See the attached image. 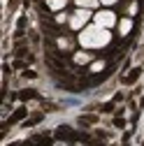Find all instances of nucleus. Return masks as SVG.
I'll return each instance as SVG.
<instances>
[{
    "label": "nucleus",
    "mask_w": 144,
    "mask_h": 146,
    "mask_svg": "<svg viewBox=\"0 0 144 146\" xmlns=\"http://www.w3.org/2000/svg\"><path fill=\"white\" fill-rule=\"evenodd\" d=\"M112 40V35H109V28H102V26H88L79 33V44L84 49H102L107 46Z\"/></svg>",
    "instance_id": "nucleus-1"
},
{
    "label": "nucleus",
    "mask_w": 144,
    "mask_h": 146,
    "mask_svg": "<svg viewBox=\"0 0 144 146\" xmlns=\"http://www.w3.org/2000/svg\"><path fill=\"white\" fill-rule=\"evenodd\" d=\"M91 19V9H84V7H79L75 14L70 16V28L72 30H84V26H86V21Z\"/></svg>",
    "instance_id": "nucleus-2"
},
{
    "label": "nucleus",
    "mask_w": 144,
    "mask_h": 146,
    "mask_svg": "<svg viewBox=\"0 0 144 146\" xmlns=\"http://www.w3.org/2000/svg\"><path fill=\"white\" fill-rule=\"evenodd\" d=\"M95 23L102 26V28H112V26L116 23V16H114V12H109V9L95 12Z\"/></svg>",
    "instance_id": "nucleus-3"
},
{
    "label": "nucleus",
    "mask_w": 144,
    "mask_h": 146,
    "mask_svg": "<svg viewBox=\"0 0 144 146\" xmlns=\"http://www.w3.org/2000/svg\"><path fill=\"white\" fill-rule=\"evenodd\" d=\"M47 5H49L53 12H61V9L67 5V0H47Z\"/></svg>",
    "instance_id": "nucleus-4"
},
{
    "label": "nucleus",
    "mask_w": 144,
    "mask_h": 146,
    "mask_svg": "<svg viewBox=\"0 0 144 146\" xmlns=\"http://www.w3.org/2000/svg\"><path fill=\"white\" fill-rule=\"evenodd\" d=\"M98 3H100V0H77V7H84V9H93V7H98Z\"/></svg>",
    "instance_id": "nucleus-5"
},
{
    "label": "nucleus",
    "mask_w": 144,
    "mask_h": 146,
    "mask_svg": "<svg viewBox=\"0 0 144 146\" xmlns=\"http://www.w3.org/2000/svg\"><path fill=\"white\" fill-rule=\"evenodd\" d=\"M88 60H91V56H88L86 51H79V53H75V63L84 65V63H88Z\"/></svg>",
    "instance_id": "nucleus-6"
},
{
    "label": "nucleus",
    "mask_w": 144,
    "mask_h": 146,
    "mask_svg": "<svg viewBox=\"0 0 144 146\" xmlns=\"http://www.w3.org/2000/svg\"><path fill=\"white\" fill-rule=\"evenodd\" d=\"M130 28H133L130 19H123V21L119 23V30H121V35H128V33H130Z\"/></svg>",
    "instance_id": "nucleus-7"
},
{
    "label": "nucleus",
    "mask_w": 144,
    "mask_h": 146,
    "mask_svg": "<svg viewBox=\"0 0 144 146\" xmlns=\"http://www.w3.org/2000/svg\"><path fill=\"white\" fill-rule=\"evenodd\" d=\"M102 67H105V63H102V60H95V63L91 65V70H93V72H100Z\"/></svg>",
    "instance_id": "nucleus-8"
},
{
    "label": "nucleus",
    "mask_w": 144,
    "mask_h": 146,
    "mask_svg": "<svg viewBox=\"0 0 144 146\" xmlns=\"http://www.w3.org/2000/svg\"><path fill=\"white\" fill-rule=\"evenodd\" d=\"M100 3H105V5H112V3H116V0H100Z\"/></svg>",
    "instance_id": "nucleus-9"
},
{
    "label": "nucleus",
    "mask_w": 144,
    "mask_h": 146,
    "mask_svg": "<svg viewBox=\"0 0 144 146\" xmlns=\"http://www.w3.org/2000/svg\"><path fill=\"white\" fill-rule=\"evenodd\" d=\"M56 146H67V144L65 141H56Z\"/></svg>",
    "instance_id": "nucleus-10"
}]
</instances>
